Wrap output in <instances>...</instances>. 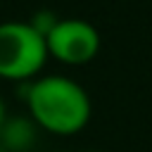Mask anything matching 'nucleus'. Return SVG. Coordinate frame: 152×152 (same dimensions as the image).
<instances>
[{
    "instance_id": "2",
    "label": "nucleus",
    "mask_w": 152,
    "mask_h": 152,
    "mask_svg": "<svg viewBox=\"0 0 152 152\" xmlns=\"http://www.w3.org/2000/svg\"><path fill=\"white\" fill-rule=\"evenodd\" d=\"M48 59L45 36L31 21H0V76L7 81L33 78Z\"/></svg>"
},
{
    "instance_id": "5",
    "label": "nucleus",
    "mask_w": 152,
    "mask_h": 152,
    "mask_svg": "<svg viewBox=\"0 0 152 152\" xmlns=\"http://www.w3.org/2000/svg\"><path fill=\"white\" fill-rule=\"evenodd\" d=\"M0 152H5V150H2V147H0Z\"/></svg>"
},
{
    "instance_id": "3",
    "label": "nucleus",
    "mask_w": 152,
    "mask_h": 152,
    "mask_svg": "<svg viewBox=\"0 0 152 152\" xmlns=\"http://www.w3.org/2000/svg\"><path fill=\"white\" fill-rule=\"evenodd\" d=\"M48 55L64 64H88L100 50V33L97 28L78 17L57 19L55 26L45 36Z\"/></svg>"
},
{
    "instance_id": "1",
    "label": "nucleus",
    "mask_w": 152,
    "mask_h": 152,
    "mask_svg": "<svg viewBox=\"0 0 152 152\" xmlns=\"http://www.w3.org/2000/svg\"><path fill=\"white\" fill-rule=\"evenodd\" d=\"M26 104L33 124L55 135H74L90 121V97L81 83L69 76L50 74L28 83Z\"/></svg>"
},
{
    "instance_id": "4",
    "label": "nucleus",
    "mask_w": 152,
    "mask_h": 152,
    "mask_svg": "<svg viewBox=\"0 0 152 152\" xmlns=\"http://www.w3.org/2000/svg\"><path fill=\"white\" fill-rule=\"evenodd\" d=\"M5 126V102H2V97H0V128Z\"/></svg>"
}]
</instances>
